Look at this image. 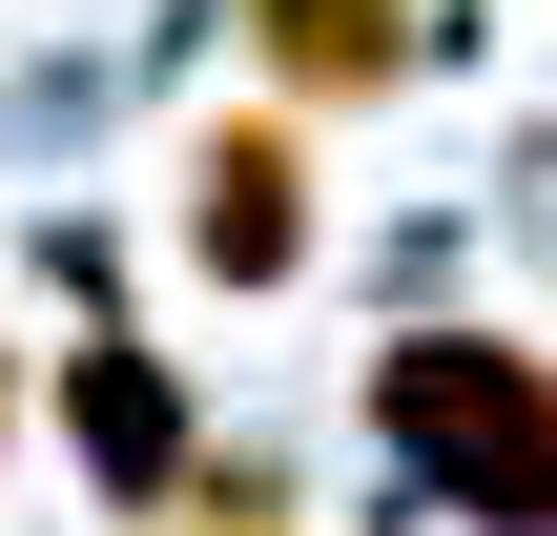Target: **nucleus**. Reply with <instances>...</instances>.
<instances>
[{"label":"nucleus","mask_w":557,"mask_h":536,"mask_svg":"<svg viewBox=\"0 0 557 536\" xmlns=\"http://www.w3.org/2000/svg\"><path fill=\"white\" fill-rule=\"evenodd\" d=\"M351 413H372V454L455 536H557V351H517V331H393L351 372Z\"/></svg>","instance_id":"obj_1"},{"label":"nucleus","mask_w":557,"mask_h":536,"mask_svg":"<svg viewBox=\"0 0 557 536\" xmlns=\"http://www.w3.org/2000/svg\"><path fill=\"white\" fill-rule=\"evenodd\" d=\"M186 269L207 289H289L310 269V145L289 124H207L186 145Z\"/></svg>","instance_id":"obj_2"},{"label":"nucleus","mask_w":557,"mask_h":536,"mask_svg":"<svg viewBox=\"0 0 557 536\" xmlns=\"http://www.w3.org/2000/svg\"><path fill=\"white\" fill-rule=\"evenodd\" d=\"M62 434H83V475H103L124 516H165V496H186V454H207V434H186V372H165V351H124V331H103V351H62Z\"/></svg>","instance_id":"obj_3"},{"label":"nucleus","mask_w":557,"mask_h":536,"mask_svg":"<svg viewBox=\"0 0 557 536\" xmlns=\"http://www.w3.org/2000/svg\"><path fill=\"white\" fill-rule=\"evenodd\" d=\"M227 41L289 83V103H393L434 62V0H227Z\"/></svg>","instance_id":"obj_4"},{"label":"nucleus","mask_w":557,"mask_h":536,"mask_svg":"<svg viewBox=\"0 0 557 536\" xmlns=\"http://www.w3.org/2000/svg\"><path fill=\"white\" fill-rule=\"evenodd\" d=\"M0 413H21V392H0Z\"/></svg>","instance_id":"obj_5"}]
</instances>
